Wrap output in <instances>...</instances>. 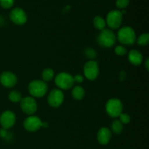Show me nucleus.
Returning a JSON list of instances; mask_svg holds the SVG:
<instances>
[{
	"mask_svg": "<svg viewBox=\"0 0 149 149\" xmlns=\"http://www.w3.org/2000/svg\"><path fill=\"white\" fill-rule=\"evenodd\" d=\"M124 126L119 120H114L111 124V131L115 134H119L122 132Z\"/></svg>",
	"mask_w": 149,
	"mask_h": 149,
	"instance_id": "obj_19",
	"label": "nucleus"
},
{
	"mask_svg": "<svg viewBox=\"0 0 149 149\" xmlns=\"http://www.w3.org/2000/svg\"><path fill=\"white\" fill-rule=\"evenodd\" d=\"M55 77V72L52 70V68H45V70L42 71V80H44L45 82L47 83V82L51 81L52 79Z\"/></svg>",
	"mask_w": 149,
	"mask_h": 149,
	"instance_id": "obj_18",
	"label": "nucleus"
},
{
	"mask_svg": "<svg viewBox=\"0 0 149 149\" xmlns=\"http://www.w3.org/2000/svg\"><path fill=\"white\" fill-rule=\"evenodd\" d=\"M74 76L66 72H59L55 77V83L61 90L72 89L74 85Z\"/></svg>",
	"mask_w": 149,
	"mask_h": 149,
	"instance_id": "obj_4",
	"label": "nucleus"
},
{
	"mask_svg": "<svg viewBox=\"0 0 149 149\" xmlns=\"http://www.w3.org/2000/svg\"><path fill=\"white\" fill-rule=\"evenodd\" d=\"M100 72L99 65L95 60H89L84 64L83 73L87 80H95L97 78Z\"/></svg>",
	"mask_w": 149,
	"mask_h": 149,
	"instance_id": "obj_7",
	"label": "nucleus"
},
{
	"mask_svg": "<svg viewBox=\"0 0 149 149\" xmlns=\"http://www.w3.org/2000/svg\"><path fill=\"white\" fill-rule=\"evenodd\" d=\"M97 43L103 48H111L116 42V35L111 29H104L100 31L97 37Z\"/></svg>",
	"mask_w": 149,
	"mask_h": 149,
	"instance_id": "obj_3",
	"label": "nucleus"
},
{
	"mask_svg": "<svg viewBox=\"0 0 149 149\" xmlns=\"http://www.w3.org/2000/svg\"><path fill=\"white\" fill-rule=\"evenodd\" d=\"M64 93L60 89H54L49 93L47 96V103L54 108H59L64 101Z\"/></svg>",
	"mask_w": 149,
	"mask_h": 149,
	"instance_id": "obj_10",
	"label": "nucleus"
},
{
	"mask_svg": "<svg viewBox=\"0 0 149 149\" xmlns=\"http://www.w3.org/2000/svg\"><path fill=\"white\" fill-rule=\"evenodd\" d=\"M130 4V0H116V6L119 10H125Z\"/></svg>",
	"mask_w": 149,
	"mask_h": 149,
	"instance_id": "obj_25",
	"label": "nucleus"
},
{
	"mask_svg": "<svg viewBox=\"0 0 149 149\" xmlns=\"http://www.w3.org/2000/svg\"><path fill=\"white\" fill-rule=\"evenodd\" d=\"M20 106L22 111L28 115H34L38 109V105L34 97L31 96L22 98L20 102Z\"/></svg>",
	"mask_w": 149,
	"mask_h": 149,
	"instance_id": "obj_8",
	"label": "nucleus"
},
{
	"mask_svg": "<svg viewBox=\"0 0 149 149\" xmlns=\"http://www.w3.org/2000/svg\"><path fill=\"white\" fill-rule=\"evenodd\" d=\"M16 122V115L13 111L6 110L0 115V124L4 129H10Z\"/></svg>",
	"mask_w": 149,
	"mask_h": 149,
	"instance_id": "obj_12",
	"label": "nucleus"
},
{
	"mask_svg": "<svg viewBox=\"0 0 149 149\" xmlns=\"http://www.w3.org/2000/svg\"><path fill=\"white\" fill-rule=\"evenodd\" d=\"M15 0H0V5L2 8L10 9L14 5Z\"/></svg>",
	"mask_w": 149,
	"mask_h": 149,
	"instance_id": "obj_26",
	"label": "nucleus"
},
{
	"mask_svg": "<svg viewBox=\"0 0 149 149\" xmlns=\"http://www.w3.org/2000/svg\"><path fill=\"white\" fill-rule=\"evenodd\" d=\"M128 60L134 66H140L143 61V54L136 49H132L128 53Z\"/></svg>",
	"mask_w": 149,
	"mask_h": 149,
	"instance_id": "obj_15",
	"label": "nucleus"
},
{
	"mask_svg": "<svg viewBox=\"0 0 149 149\" xmlns=\"http://www.w3.org/2000/svg\"><path fill=\"white\" fill-rule=\"evenodd\" d=\"M106 113L111 118H118L123 111V104L117 98L109 99L106 104Z\"/></svg>",
	"mask_w": 149,
	"mask_h": 149,
	"instance_id": "obj_5",
	"label": "nucleus"
},
{
	"mask_svg": "<svg viewBox=\"0 0 149 149\" xmlns=\"http://www.w3.org/2000/svg\"><path fill=\"white\" fill-rule=\"evenodd\" d=\"M28 91L33 97H43L48 91L47 83L42 80H33L29 83Z\"/></svg>",
	"mask_w": 149,
	"mask_h": 149,
	"instance_id": "obj_2",
	"label": "nucleus"
},
{
	"mask_svg": "<svg viewBox=\"0 0 149 149\" xmlns=\"http://www.w3.org/2000/svg\"><path fill=\"white\" fill-rule=\"evenodd\" d=\"M44 121L36 115H29L23 121V127L30 132H34L43 127Z\"/></svg>",
	"mask_w": 149,
	"mask_h": 149,
	"instance_id": "obj_9",
	"label": "nucleus"
},
{
	"mask_svg": "<svg viewBox=\"0 0 149 149\" xmlns=\"http://www.w3.org/2000/svg\"><path fill=\"white\" fill-rule=\"evenodd\" d=\"M136 34L133 28L126 26L120 28L116 35V39L122 45H132L136 42Z\"/></svg>",
	"mask_w": 149,
	"mask_h": 149,
	"instance_id": "obj_1",
	"label": "nucleus"
},
{
	"mask_svg": "<svg viewBox=\"0 0 149 149\" xmlns=\"http://www.w3.org/2000/svg\"><path fill=\"white\" fill-rule=\"evenodd\" d=\"M10 18L13 23L17 26H23L28 20L27 14L25 10L20 7H15L10 11Z\"/></svg>",
	"mask_w": 149,
	"mask_h": 149,
	"instance_id": "obj_11",
	"label": "nucleus"
},
{
	"mask_svg": "<svg viewBox=\"0 0 149 149\" xmlns=\"http://www.w3.org/2000/svg\"><path fill=\"white\" fill-rule=\"evenodd\" d=\"M8 98L12 102H15V103H17L20 102V100L23 97H22V94L18 91H12L10 92L8 95Z\"/></svg>",
	"mask_w": 149,
	"mask_h": 149,
	"instance_id": "obj_21",
	"label": "nucleus"
},
{
	"mask_svg": "<svg viewBox=\"0 0 149 149\" xmlns=\"http://www.w3.org/2000/svg\"><path fill=\"white\" fill-rule=\"evenodd\" d=\"M123 20V15L120 10H111L106 16V25L109 26L111 30L118 29L121 27Z\"/></svg>",
	"mask_w": 149,
	"mask_h": 149,
	"instance_id": "obj_6",
	"label": "nucleus"
},
{
	"mask_svg": "<svg viewBox=\"0 0 149 149\" xmlns=\"http://www.w3.org/2000/svg\"><path fill=\"white\" fill-rule=\"evenodd\" d=\"M71 95H72V97L76 100H81L84 99V96H85V91L82 86H76L73 87Z\"/></svg>",
	"mask_w": 149,
	"mask_h": 149,
	"instance_id": "obj_16",
	"label": "nucleus"
},
{
	"mask_svg": "<svg viewBox=\"0 0 149 149\" xmlns=\"http://www.w3.org/2000/svg\"><path fill=\"white\" fill-rule=\"evenodd\" d=\"M17 76L12 72L5 71L0 74V83L4 87L13 88L17 84Z\"/></svg>",
	"mask_w": 149,
	"mask_h": 149,
	"instance_id": "obj_13",
	"label": "nucleus"
},
{
	"mask_svg": "<svg viewBox=\"0 0 149 149\" xmlns=\"http://www.w3.org/2000/svg\"><path fill=\"white\" fill-rule=\"evenodd\" d=\"M8 134H8V131H7V129H4V128H3V127L1 129H0V137L6 139Z\"/></svg>",
	"mask_w": 149,
	"mask_h": 149,
	"instance_id": "obj_28",
	"label": "nucleus"
},
{
	"mask_svg": "<svg viewBox=\"0 0 149 149\" xmlns=\"http://www.w3.org/2000/svg\"><path fill=\"white\" fill-rule=\"evenodd\" d=\"M145 67H146V69L147 71H148V69H149V58H147L146 60Z\"/></svg>",
	"mask_w": 149,
	"mask_h": 149,
	"instance_id": "obj_29",
	"label": "nucleus"
},
{
	"mask_svg": "<svg viewBox=\"0 0 149 149\" xmlns=\"http://www.w3.org/2000/svg\"><path fill=\"white\" fill-rule=\"evenodd\" d=\"M111 136L112 132L110 129L106 127H101L97 133V140L100 145H106L110 142Z\"/></svg>",
	"mask_w": 149,
	"mask_h": 149,
	"instance_id": "obj_14",
	"label": "nucleus"
},
{
	"mask_svg": "<svg viewBox=\"0 0 149 149\" xmlns=\"http://www.w3.org/2000/svg\"><path fill=\"white\" fill-rule=\"evenodd\" d=\"M74 80L75 83H81L84 81V76L80 74H77L74 76Z\"/></svg>",
	"mask_w": 149,
	"mask_h": 149,
	"instance_id": "obj_27",
	"label": "nucleus"
},
{
	"mask_svg": "<svg viewBox=\"0 0 149 149\" xmlns=\"http://www.w3.org/2000/svg\"><path fill=\"white\" fill-rule=\"evenodd\" d=\"M136 42L140 46H146L149 43V34L148 32L143 33L136 38Z\"/></svg>",
	"mask_w": 149,
	"mask_h": 149,
	"instance_id": "obj_20",
	"label": "nucleus"
},
{
	"mask_svg": "<svg viewBox=\"0 0 149 149\" xmlns=\"http://www.w3.org/2000/svg\"><path fill=\"white\" fill-rule=\"evenodd\" d=\"M119 121L122 122V124H128L131 121V116L128 113L122 112L119 116Z\"/></svg>",
	"mask_w": 149,
	"mask_h": 149,
	"instance_id": "obj_24",
	"label": "nucleus"
},
{
	"mask_svg": "<svg viewBox=\"0 0 149 149\" xmlns=\"http://www.w3.org/2000/svg\"><path fill=\"white\" fill-rule=\"evenodd\" d=\"M84 54L87 56V58H89V60H94L97 56L95 51L92 48H86L85 51H84Z\"/></svg>",
	"mask_w": 149,
	"mask_h": 149,
	"instance_id": "obj_22",
	"label": "nucleus"
},
{
	"mask_svg": "<svg viewBox=\"0 0 149 149\" xmlns=\"http://www.w3.org/2000/svg\"><path fill=\"white\" fill-rule=\"evenodd\" d=\"M114 52L115 53L117 56H123L125 54H127V51L126 47L122 45L116 46L114 49Z\"/></svg>",
	"mask_w": 149,
	"mask_h": 149,
	"instance_id": "obj_23",
	"label": "nucleus"
},
{
	"mask_svg": "<svg viewBox=\"0 0 149 149\" xmlns=\"http://www.w3.org/2000/svg\"><path fill=\"white\" fill-rule=\"evenodd\" d=\"M93 25L95 28L99 31H102L104 29H106V20L101 16H95L93 18Z\"/></svg>",
	"mask_w": 149,
	"mask_h": 149,
	"instance_id": "obj_17",
	"label": "nucleus"
}]
</instances>
